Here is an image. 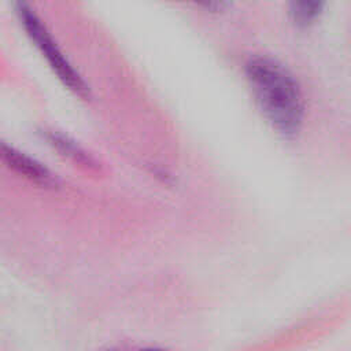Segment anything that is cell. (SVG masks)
Returning <instances> with one entry per match:
<instances>
[{
  "label": "cell",
  "mask_w": 351,
  "mask_h": 351,
  "mask_svg": "<svg viewBox=\"0 0 351 351\" xmlns=\"http://www.w3.org/2000/svg\"><path fill=\"white\" fill-rule=\"evenodd\" d=\"M326 0H289L288 15L298 27L311 26L324 12Z\"/></svg>",
  "instance_id": "cell-5"
},
{
  "label": "cell",
  "mask_w": 351,
  "mask_h": 351,
  "mask_svg": "<svg viewBox=\"0 0 351 351\" xmlns=\"http://www.w3.org/2000/svg\"><path fill=\"white\" fill-rule=\"evenodd\" d=\"M43 137L48 141V144L56 149L58 152H60L62 155L67 156L69 159L74 160L78 165L86 166V167H92L95 166V160L92 156H89L86 154V151L80 147L73 138H70L69 136L58 132V130H44L43 132Z\"/></svg>",
  "instance_id": "cell-4"
},
{
  "label": "cell",
  "mask_w": 351,
  "mask_h": 351,
  "mask_svg": "<svg viewBox=\"0 0 351 351\" xmlns=\"http://www.w3.org/2000/svg\"><path fill=\"white\" fill-rule=\"evenodd\" d=\"M245 78L266 122L282 136H295L306 112L303 92L295 75L274 58L254 56L245 63Z\"/></svg>",
  "instance_id": "cell-1"
},
{
  "label": "cell",
  "mask_w": 351,
  "mask_h": 351,
  "mask_svg": "<svg viewBox=\"0 0 351 351\" xmlns=\"http://www.w3.org/2000/svg\"><path fill=\"white\" fill-rule=\"evenodd\" d=\"M186 1L196 4L199 7H203L206 10H210V11H217V10L222 8L225 0H186Z\"/></svg>",
  "instance_id": "cell-6"
},
{
  "label": "cell",
  "mask_w": 351,
  "mask_h": 351,
  "mask_svg": "<svg viewBox=\"0 0 351 351\" xmlns=\"http://www.w3.org/2000/svg\"><path fill=\"white\" fill-rule=\"evenodd\" d=\"M0 160L10 170L32 182L44 186H52L56 184L53 174L41 162L3 140H0Z\"/></svg>",
  "instance_id": "cell-3"
},
{
  "label": "cell",
  "mask_w": 351,
  "mask_h": 351,
  "mask_svg": "<svg viewBox=\"0 0 351 351\" xmlns=\"http://www.w3.org/2000/svg\"><path fill=\"white\" fill-rule=\"evenodd\" d=\"M15 10L27 37L47 60L59 81L74 95L88 99L90 90L85 80L70 63L64 52L52 37L47 25L32 8V5L26 0H15Z\"/></svg>",
  "instance_id": "cell-2"
}]
</instances>
